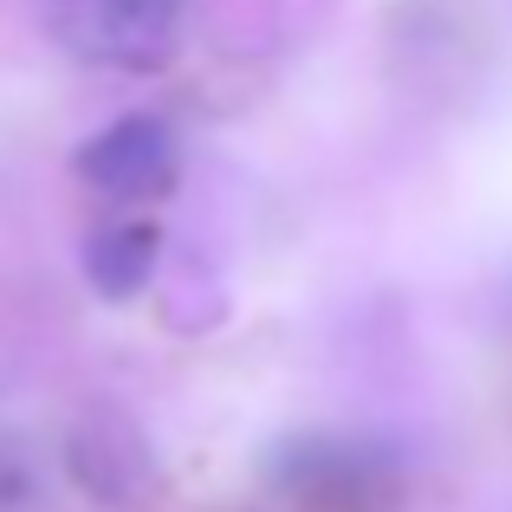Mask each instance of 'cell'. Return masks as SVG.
Returning <instances> with one entry per match:
<instances>
[{"label":"cell","instance_id":"cell-1","mask_svg":"<svg viewBox=\"0 0 512 512\" xmlns=\"http://www.w3.org/2000/svg\"><path fill=\"white\" fill-rule=\"evenodd\" d=\"M273 493L286 512H396L402 467L389 448L357 435H305L279 448Z\"/></svg>","mask_w":512,"mask_h":512},{"label":"cell","instance_id":"cell-2","mask_svg":"<svg viewBox=\"0 0 512 512\" xmlns=\"http://www.w3.org/2000/svg\"><path fill=\"white\" fill-rule=\"evenodd\" d=\"M188 0H46L52 33L65 52L111 72H156L175 59Z\"/></svg>","mask_w":512,"mask_h":512},{"label":"cell","instance_id":"cell-4","mask_svg":"<svg viewBox=\"0 0 512 512\" xmlns=\"http://www.w3.org/2000/svg\"><path fill=\"white\" fill-rule=\"evenodd\" d=\"M156 247H163V234H156L150 221H111V227H98V234L85 240L91 286L111 292V299H137V292L150 286V273H156Z\"/></svg>","mask_w":512,"mask_h":512},{"label":"cell","instance_id":"cell-3","mask_svg":"<svg viewBox=\"0 0 512 512\" xmlns=\"http://www.w3.org/2000/svg\"><path fill=\"white\" fill-rule=\"evenodd\" d=\"M182 175V137L150 111H130L78 143V182L111 201H156Z\"/></svg>","mask_w":512,"mask_h":512}]
</instances>
